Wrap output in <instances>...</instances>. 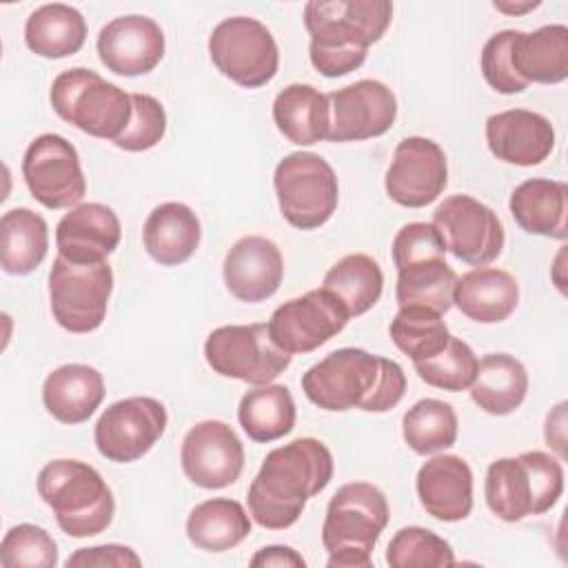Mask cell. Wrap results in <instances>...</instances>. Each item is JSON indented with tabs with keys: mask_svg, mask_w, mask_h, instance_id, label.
I'll use <instances>...</instances> for the list:
<instances>
[{
	"mask_svg": "<svg viewBox=\"0 0 568 568\" xmlns=\"http://www.w3.org/2000/svg\"><path fill=\"white\" fill-rule=\"evenodd\" d=\"M122 226L115 211L100 202L73 206L55 226L58 255L75 264L104 262L120 244Z\"/></svg>",
	"mask_w": 568,
	"mask_h": 568,
	"instance_id": "7402d4cb",
	"label": "cell"
},
{
	"mask_svg": "<svg viewBox=\"0 0 568 568\" xmlns=\"http://www.w3.org/2000/svg\"><path fill=\"white\" fill-rule=\"evenodd\" d=\"M67 568L71 566H118V568H126V566H142V559L135 555L133 548L129 546H120V544H104V546H93V548H78L67 561Z\"/></svg>",
	"mask_w": 568,
	"mask_h": 568,
	"instance_id": "f6af8a7d",
	"label": "cell"
},
{
	"mask_svg": "<svg viewBox=\"0 0 568 568\" xmlns=\"http://www.w3.org/2000/svg\"><path fill=\"white\" fill-rule=\"evenodd\" d=\"M251 566L253 568H268V566H277V568H304L306 561L304 557L288 548V546H264L260 548L253 557H251Z\"/></svg>",
	"mask_w": 568,
	"mask_h": 568,
	"instance_id": "bcb514c9",
	"label": "cell"
},
{
	"mask_svg": "<svg viewBox=\"0 0 568 568\" xmlns=\"http://www.w3.org/2000/svg\"><path fill=\"white\" fill-rule=\"evenodd\" d=\"M519 302L517 280L501 268L479 266L457 277L453 304L473 322L497 324L513 315Z\"/></svg>",
	"mask_w": 568,
	"mask_h": 568,
	"instance_id": "4316f807",
	"label": "cell"
},
{
	"mask_svg": "<svg viewBox=\"0 0 568 568\" xmlns=\"http://www.w3.org/2000/svg\"><path fill=\"white\" fill-rule=\"evenodd\" d=\"M164 33L153 18L120 16L98 33L100 62L118 75L135 78L153 71L164 58Z\"/></svg>",
	"mask_w": 568,
	"mask_h": 568,
	"instance_id": "d6986e66",
	"label": "cell"
},
{
	"mask_svg": "<svg viewBox=\"0 0 568 568\" xmlns=\"http://www.w3.org/2000/svg\"><path fill=\"white\" fill-rule=\"evenodd\" d=\"M493 7L497 11H504V13H524V11H530V9H537L539 2H524V4H508V2H493Z\"/></svg>",
	"mask_w": 568,
	"mask_h": 568,
	"instance_id": "7dc6e473",
	"label": "cell"
},
{
	"mask_svg": "<svg viewBox=\"0 0 568 568\" xmlns=\"http://www.w3.org/2000/svg\"><path fill=\"white\" fill-rule=\"evenodd\" d=\"M102 373L89 364H64L42 384V404L60 424H82L104 399Z\"/></svg>",
	"mask_w": 568,
	"mask_h": 568,
	"instance_id": "cb8c5ba5",
	"label": "cell"
},
{
	"mask_svg": "<svg viewBox=\"0 0 568 568\" xmlns=\"http://www.w3.org/2000/svg\"><path fill=\"white\" fill-rule=\"evenodd\" d=\"M222 275L235 300L257 304L277 293L284 277V260L268 237L244 235L229 248Z\"/></svg>",
	"mask_w": 568,
	"mask_h": 568,
	"instance_id": "ffe728a7",
	"label": "cell"
},
{
	"mask_svg": "<svg viewBox=\"0 0 568 568\" xmlns=\"http://www.w3.org/2000/svg\"><path fill=\"white\" fill-rule=\"evenodd\" d=\"M22 178L29 193L47 209L78 206L87 193L80 155L58 133H42L27 146Z\"/></svg>",
	"mask_w": 568,
	"mask_h": 568,
	"instance_id": "4fadbf2b",
	"label": "cell"
},
{
	"mask_svg": "<svg viewBox=\"0 0 568 568\" xmlns=\"http://www.w3.org/2000/svg\"><path fill=\"white\" fill-rule=\"evenodd\" d=\"M457 413L448 402L419 399L402 417V435L417 455H433L457 442Z\"/></svg>",
	"mask_w": 568,
	"mask_h": 568,
	"instance_id": "8d00e7d4",
	"label": "cell"
},
{
	"mask_svg": "<svg viewBox=\"0 0 568 568\" xmlns=\"http://www.w3.org/2000/svg\"><path fill=\"white\" fill-rule=\"evenodd\" d=\"M0 564L2 568H53L58 544L42 526L18 524L2 537Z\"/></svg>",
	"mask_w": 568,
	"mask_h": 568,
	"instance_id": "60d3db41",
	"label": "cell"
},
{
	"mask_svg": "<svg viewBox=\"0 0 568 568\" xmlns=\"http://www.w3.org/2000/svg\"><path fill=\"white\" fill-rule=\"evenodd\" d=\"M251 532L246 508L229 497H213L197 504L186 517L189 541L206 552H224L240 546Z\"/></svg>",
	"mask_w": 568,
	"mask_h": 568,
	"instance_id": "d6a6232c",
	"label": "cell"
},
{
	"mask_svg": "<svg viewBox=\"0 0 568 568\" xmlns=\"http://www.w3.org/2000/svg\"><path fill=\"white\" fill-rule=\"evenodd\" d=\"M166 408L155 397H126L111 404L93 428L98 453L115 464L144 457L166 430Z\"/></svg>",
	"mask_w": 568,
	"mask_h": 568,
	"instance_id": "7c38bea8",
	"label": "cell"
},
{
	"mask_svg": "<svg viewBox=\"0 0 568 568\" xmlns=\"http://www.w3.org/2000/svg\"><path fill=\"white\" fill-rule=\"evenodd\" d=\"M322 288L342 304L348 317H357L371 311L382 297L384 273L371 255L351 253L326 271Z\"/></svg>",
	"mask_w": 568,
	"mask_h": 568,
	"instance_id": "836d02e7",
	"label": "cell"
},
{
	"mask_svg": "<svg viewBox=\"0 0 568 568\" xmlns=\"http://www.w3.org/2000/svg\"><path fill=\"white\" fill-rule=\"evenodd\" d=\"M133 115L126 131L113 142L118 149L140 153L153 149L166 133V113L158 98L149 93H131Z\"/></svg>",
	"mask_w": 568,
	"mask_h": 568,
	"instance_id": "b9f144b4",
	"label": "cell"
},
{
	"mask_svg": "<svg viewBox=\"0 0 568 568\" xmlns=\"http://www.w3.org/2000/svg\"><path fill=\"white\" fill-rule=\"evenodd\" d=\"M331 142H362L384 135L397 118V100L379 80H357L326 95Z\"/></svg>",
	"mask_w": 568,
	"mask_h": 568,
	"instance_id": "ac0fdd59",
	"label": "cell"
},
{
	"mask_svg": "<svg viewBox=\"0 0 568 568\" xmlns=\"http://www.w3.org/2000/svg\"><path fill=\"white\" fill-rule=\"evenodd\" d=\"M333 470L328 446L315 437H300L273 448L248 486V515L268 530L291 528L306 501L328 486Z\"/></svg>",
	"mask_w": 568,
	"mask_h": 568,
	"instance_id": "6da1fadb",
	"label": "cell"
},
{
	"mask_svg": "<svg viewBox=\"0 0 568 568\" xmlns=\"http://www.w3.org/2000/svg\"><path fill=\"white\" fill-rule=\"evenodd\" d=\"M273 186L282 217L300 231L320 229L337 209V175L317 153L295 151L284 155L275 166Z\"/></svg>",
	"mask_w": 568,
	"mask_h": 568,
	"instance_id": "ba28073f",
	"label": "cell"
},
{
	"mask_svg": "<svg viewBox=\"0 0 568 568\" xmlns=\"http://www.w3.org/2000/svg\"><path fill=\"white\" fill-rule=\"evenodd\" d=\"M564 493V466L544 450L495 459L484 479V497L493 515L515 524L548 513Z\"/></svg>",
	"mask_w": 568,
	"mask_h": 568,
	"instance_id": "8992f818",
	"label": "cell"
},
{
	"mask_svg": "<svg viewBox=\"0 0 568 568\" xmlns=\"http://www.w3.org/2000/svg\"><path fill=\"white\" fill-rule=\"evenodd\" d=\"M237 422L248 439L257 444L275 442L295 426V402L286 386L264 384L242 395Z\"/></svg>",
	"mask_w": 568,
	"mask_h": 568,
	"instance_id": "e575fe53",
	"label": "cell"
},
{
	"mask_svg": "<svg viewBox=\"0 0 568 568\" xmlns=\"http://www.w3.org/2000/svg\"><path fill=\"white\" fill-rule=\"evenodd\" d=\"M433 226L439 231L446 251L473 266H486L497 260L506 242L497 213L464 193L446 197L435 209Z\"/></svg>",
	"mask_w": 568,
	"mask_h": 568,
	"instance_id": "5bb4252c",
	"label": "cell"
},
{
	"mask_svg": "<svg viewBox=\"0 0 568 568\" xmlns=\"http://www.w3.org/2000/svg\"><path fill=\"white\" fill-rule=\"evenodd\" d=\"M528 393L524 364L508 353H488L479 359L470 384L473 402L488 415L515 413Z\"/></svg>",
	"mask_w": 568,
	"mask_h": 568,
	"instance_id": "f546056e",
	"label": "cell"
},
{
	"mask_svg": "<svg viewBox=\"0 0 568 568\" xmlns=\"http://www.w3.org/2000/svg\"><path fill=\"white\" fill-rule=\"evenodd\" d=\"M448 184V164L442 146L428 138H404L384 178L386 195L406 209L433 204Z\"/></svg>",
	"mask_w": 568,
	"mask_h": 568,
	"instance_id": "2e32d148",
	"label": "cell"
},
{
	"mask_svg": "<svg viewBox=\"0 0 568 568\" xmlns=\"http://www.w3.org/2000/svg\"><path fill=\"white\" fill-rule=\"evenodd\" d=\"M386 564L390 568H442L455 564L450 544L422 526L399 528L386 548Z\"/></svg>",
	"mask_w": 568,
	"mask_h": 568,
	"instance_id": "ab89813d",
	"label": "cell"
},
{
	"mask_svg": "<svg viewBox=\"0 0 568 568\" xmlns=\"http://www.w3.org/2000/svg\"><path fill=\"white\" fill-rule=\"evenodd\" d=\"M393 20L388 0H311L304 27L311 33V64L326 78L359 69L368 47L379 42Z\"/></svg>",
	"mask_w": 568,
	"mask_h": 568,
	"instance_id": "3957f363",
	"label": "cell"
},
{
	"mask_svg": "<svg viewBox=\"0 0 568 568\" xmlns=\"http://www.w3.org/2000/svg\"><path fill=\"white\" fill-rule=\"evenodd\" d=\"M202 229L195 211L182 202L158 204L142 229L146 253L160 266L184 264L200 246Z\"/></svg>",
	"mask_w": 568,
	"mask_h": 568,
	"instance_id": "484cf974",
	"label": "cell"
},
{
	"mask_svg": "<svg viewBox=\"0 0 568 568\" xmlns=\"http://www.w3.org/2000/svg\"><path fill=\"white\" fill-rule=\"evenodd\" d=\"M393 264L397 271L430 262L446 260V244L439 231L428 222H408L393 237Z\"/></svg>",
	"mask_w": 568,
	"mask_h": 568,
	"instance_id": "7bdbcfd3",
	"label": "cell"
},
{
	"mask_svg": "<svg viewBox=\"0 0 568 568\" xmlns=\"http://www.w3.org/2000/svg\"><path fill=\"white\" fill-rule=\"evenodd\" d=\"M113 291L109 262L75 264L55 255L49 271V304L55 324L69 333H91L102 326Z\"/></svg>",
	"mask_w": 568,
	"mask_h": 568,
	"instance_id": "9c48e42d",
	"label": "cell"
},
{
	"mask_svg": "<svg viewBox=\"0 0 568 568\" xmlns=\"http://www.w3.org/2000/svg\"><path fill=\"white\" fill-rule=\"evenodd\" d=\"M510 215L530 235L566 240L568 186L559 180L530 178L515 186L508 200Z\"/></svg>",
	"mask_w": 568,
	"mask_h": 568,
	"instance_id": "d4e9b609",
	"label": "cell"
},
{
	"mask_svg": "<svg viewBox=\"0 0 568 568\" xmlns=\"http://www.w3.org/2000/svg\"><path fill=\"white\" fill-rule=\"evenodd\" d=\"M302 390L322 410L386 413L402 402L406 375L388 357L346 346L313 364L302 375Z\"/></svg>",
	"mask_w": 568,
	"mask_h": 568,
	"instance_id": "7a4b0ae2",
	"label": "cell"
},
{
	"mask_svg": "<svg viewBox=\"0 0 568 568\" xmlns=\"http://www.w3.org/2000/svg\"><path fill=\"white\" fill-rule=\"evenodd\" d=\"M84 40L87 22L82 13L62 2L38 7L24 22V42L40 58H69L82 49Z\"/></svg>",
	"mask_w": 568,
	"mask_h": 568,
	"instance_id": "4dcf8cb0",
	"label": "cell"
},
{
	"mask_svg": "<svg viewBox=\"0 0 568 568\" xmlns=\"http://www.w3.org/2000/svg\"><path fill=\"white\" fill-rule=\"evenodd\" d=\"M38 495L53 510L60 530L82 539L104 532L115 499L104 477L80 459H53L38 475Z\"/></svg>",
	"mask_w": 568,
	"mask_h": 568,
	"instance_id": "5b68a950",
	"label": "cell"
},
{
	"mask_svg": "<svg viewBox=\"0 0 568 568\" xmlns=\"http://www.w3.org/2000/svg\"><path fill=\"white\" fill-rule=\"evenodd\" d=\"M390 517L386 495L368 481H348L335 490L322 524L328 568H371L373 548Z\"/></svg>",
	"mask_w": 568,
	"mask_h": 568,
	"instance_id": "277c9868",
	"label": "cell"
},
{
	"mask_svg": "<svg viewBox=\"0 0 568 568\" xmlns=\"http://www.w3.org/2000/svg\"><path fill=\"white\" fill-rule=\"evenodd\" d=\"M291 357L271 339L266 324L220 326L204 342V359L213 373L253 386L280 377L291 366Z\"/></svg>",
	"mask_w": 568,
	"mask_h": 568,
	"instance_id": "8fae6325",
	"label": "cell"
},
{
	"mask_svg": "<svg viewBox=\"0 0 568 568\" xmlns=\"http://www.w3.org/2000/svg\"><path fill=\"white\" fill-rule=\"evenodd\" d=\"M515 29H504L490 36L479 53V67L484 80L504 95H515L526 91V82L515 73L510 62V47H513Z\"/></svg>",
	"mask_w": 568,
	"mask_h": 568,
	"instance_id": "ee69618b",
	"label": "cell"
},
{
	"mask_svg": "<svg viewBox=\"0 0 568 568\" xmlns=\"http://www.w3.org/2000/svg\"><path fill=\"white\" fill-rule=\"evenodd\" d=\"M393 344L413 362L437 355L450 339L439 313L424 306H402L388 326Z\"/></svg>",
	"mask_w": 568,
	"mask_h": 568,
	"instance_id": "74e56055",
	"label": "cell"
},
{
	"mask_svg": "<svg viewBox=\"0 0 568 568\" xmlns=\"http://www.w3.org/2000/svg\"><path fill=\"white\" fill-rule=\"evenodd\" d=\"M510 62L526 84L564 82L568 78V27L546 24L532 33L515 31Z\"/></svg>",
	"mask_w": 568,
	"mask_h": 568,
	"instance_id": "83f0119b",
	"label": "cell"
},
{
	"mask_svg": "<svg viewBox=\"0 0 568 568\" xmlns=\"http://www.w3.org/2000/svg\"><path fill=\"white\" fill-rule=\"evenodd\" d=\"M477 364L479 359L475 351L464 339L453 335L437 355L422 362H413L422 382L450 393L470 388L477 373Z\"/></svg>",
	"mask_w": 568,
	"mask_h": 568,
	"instance_id": "f35d334b",
	"label": "cell"
},
{
	"mask_svg": "<svg viewBox=\"0 0 568 568\" xmlns=\"http://www.w3.org/2000/svg\"><path fill=\"white\" fill-rule=\"evenodd\" d=\"M422 508L439 521H462L473 510V470L459 455H435L415 479Z\"/></svg>",
	"mask_w": 568,
	"mask_h": 568,
	"instance_id": "603a6c76",
	"label": "cell"
},
{
	"mask_svg": "<svg viewBox=\"0 0 568 568\" xmlns=\"http://www.w3.org/2000/svg\"><path fill=\"white\" fill-rule=\"evenodd\" d=\"M457 273L446 260H430L397 271L395 300L402 306H424L439 315L453 306Z\"/></svg>",
	"mask_w": 568,
	"mask_h": 568,
	"instance_id": "d590c367",
	"label": "cell"
},
{
	"mask_svg": "<svg viewBox=\"0 0 568 568\" xmlns=\"http://www.w3.org/2000/svg\"><path fill=\"white\" fill-rule=\"evenodd\" d=\"M348 313L322 286L277 306L266 324L271 339L288 355L311 353L348 324Z\"/></svg>",
	"mask_w": 568,
	"mask_h": 568,
	"instance_id": "9a60e30c",
	"label": "cell"
},
{
	"mask_svg": "<svg viewBox=\"0 0 568 568\" xmlns=\"http://www.w3.org/2000/svg\"><path fill=\"white\" fill-rule=\"evenodd\" d=\"M273 122L288 142L300 146L328 140V98L311 84H288L273 100Z\"/></svg>",
	"mask_w": 568,
	"mask_h": 568,
	"instance_id": "f1b7e54d",
	"label": "cell"
},
{
	"mask_svg": "<svg viewBox=\"0 0 568 568\" xmlns=\"http://www.w3.org/2000/svg\"><path fill=\"white\" fill-rule=\"evenodd\" d=\"M184 475L200 488L220 490L235 484L244 468V446L235 430L220 419H204L182 439Z\"/></svg>",
	"mask_w": 568,
	"mask_h": 568,
	"instance_id": "e0dca14e",
	"label": "cell"
},
{
	"mask_svg": "<svg viewBox=\"0 0 568 568\" xmlns=\"http://www.w3.org/2000/svg\"><path fill=\"white\" fill-rule=\"evenodd\" d=\"M486 144L506 164L535 166L552 153L555 129L541 113L508 109L486 120Z\"/></svg>",
	"mask_w": 568,
	"mask_h": 568,
	"instance_id": "44dd1931",
	"label": "cell"
},
{
	"mask_svg": "<svg viewBox=\"0 0 568 568\" xmlns=\"http://www.w3.org/2000/svg\"><path fill=\"white\" fill-rule=\"evenodd\" d=\"M49 226L42 215L27 206L0 217V266L9 275H29L47 257Z\"/></svg>",
	"mask_w": 568,
	"mask_h": 568,
	"instance_id": "1f68e13d",
	"label": "cell"
},
{
	"mask_svg": "<svg viewBox=\"0 0 568 568\" xmlns=\"http://www.w3.org/2000/svg\"><path fill=\"white\" fill-rule=\"evenodd\" d=\"M49 100L53 111L82 133L115 142L133 115L131 93L91 69L73 67L55 75Z\"/></svg>",
	"mask_w": 568,
	"mask_h": 568,
	"instance_id": "52a82bcc",
	"label": "cell"
},
{
	"mask_svg": "<svg viewBox=\"0 0 568 568\" xmlns=\"http://www.w3.org/2000/svg\"><path fill=\"white\" fill-rule=\"evenodd\" d=\"M209 55L215 69L244 89L268 84L280 67L273 33L255 18L233 16L215 24L209 36Z\"/></svg>",
	"mask_w": 568,
	"mask_h": 568,
	"instance_id": "30bf717a",
	"label": "cell"
}]
</instances>
